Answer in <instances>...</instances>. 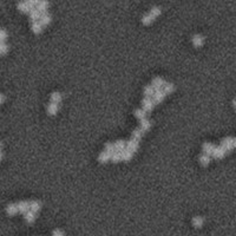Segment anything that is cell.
Returning <instances> with one entry per match:
<instances>
[{
  "mask_svg": "<svg viewBox=\"0 0 236 236\" xmlns=\"http://www.w3.org/2000/svg\"><path fill=\"white\" fill-rule=\"evenodd\" d=\"M163 91H164V94H171V92L175 91V85H174L172 83H165V85L163 86Z\"/></svg>",
  "mask_w": 236,
  "mask_h": 236,
  "instance_id": "83f0119b",
  "label": "cell"
},
{
  "mask_svg": "<svg viewBox=\"0 0 236 236\" xmlns=\"http://www.w3.org/2000/svg\"><path fill=\"white\" fill-rule=\"evenodd\" d=\"M221 147L223 148L224 150H226L227 153L231 151V150L234 149V143H233V138H231V137H227V138H224V139H222Z\"/></svg>",
  "mask_w": 236,
  "mask_h": 236,
  "instance_id": "7a4b0ae2",
  "label": "cell"
},
{
  "mask_svg": "<svg viewBox=\"0 0 236 236\" xmlns=\"http://www.w3.org/2000/svg\"><path fill=\"white\" fill-rule=\"evenodd\" d=\"M138 147H139V142L135 141V139H130L129 142H126V148L125 150H128L130 153H135L138 150Z\"/></svg>",
  "mask_w": 236,
  "mask_h": 236,
  "instance_id": "277c9868",
  "label": "cell"
},
{
  "mask_svg": "<svg viewBox=\"0 0 236 236\" xmlns=\"http://www.w3.org/2000/svg\"><path fill=\"white\" fill-rule=\"evenodd\" d=\"M233 106H234V108L236 109V98L234 99V100H233Z\"/></svg>",
  "mask_w": 236,
  "mask_h": 236,
  "instance_id": "ab89813d",
  "label": "cell"
},
{
  "mask_svg": "<svg viewBox=\"0 0 236 236\" xmlns=\"http://www.w3.org/2000/svg\"><path fill=\"white\" fill-rule=\"evenodd\" d=\"M31 29H32V31L35 32V35H39V33H41V31H43V25L40 24V21H35V23H32V25H31Z\"/></svg>",
  "mask_w": 236,
  "mask_h": 236,
  "instance_id": "e0dca14e",
  "label": "cell"
},
{
  "mask_svg": "<svg viewBox=\"0 0 236 236\" xmlns=\"http://www.w3.org/2000/svg\"><path fill=\"white\" fill-rule=\"evenodd\" d=\"M226 153H227V151L222 147H216L212 156L214 158H216V159H222V158H224Z\"/></svg>",
  "mask_w": 236,
  "mask_h": 236,
  "instance_id": "8992f818",
  "label": "cell"
},
{
  "mask_svg": "<svg viewBox=\"0 0 236 236\" xmlns=\"http://www.w3.org/2000/svg\"><path fill=\"white\" fill-rule=\"evenodd\" d=\"M7 32L4 29H0V43H5V40L7 39Z\"/></svg>",
  "mask_w": 236,
  "mask_h": 236,
  "instance_id": "e575fe53",
  "label": "cell"
},
{
  "mask_svg": "<svg viewBox=\"0 0 236 236\" xmlns=\"http://www.w3.org/2000/svg\"><path fill=\"white\" fill-rule=\"evenodd\" d=\"M192 45L195 46V47H201V46H203V44H204V37L201 35H195L194 37H192Z\"/></svg>",
  "mask_w": 236,
  "mask_h": 236,
  "instance_id": "ba28073f",
  "label": "cell"
},
{
  "mask_svg": "<svg viewBox=\"0 0 236 236\" xmlns=\"http://www.w3.org/2000/svg\"><path fill=\"white\" fill-rule=\"evenodd\" d=\"M40 24L43 25V27L44 26H47V25H50L51 24V21H52V18H51V15L46 12V13H43L41 14V17H40Z\"/></svg>",
  "mask_w": 236,
  "mask_h": 236,
  "instance_id": "8fae6325",
  "label": "cell"
},
{
  "mask_svg": "<svg viewBox=\"0 0 236 236\" xmlns=\"http://www.w3.org/2000/svg\"><path fill=\"white\" fill-rule=\"evenodd\" d=\"M52 236H64V233H63V230H60V229H56L52 233Z\"/></svg>",
  "mask_w": 236,
  "mask_h": 236,
  "instance_id": "8d00e7d4",
  "label": "cell"
},
{
  "mask_svg": "<svg viewBox=\"0 0 236 236\" xmlns=\"http://www.w3.org/2000/svg\"><path fill=\"white\" fill-rule=\"evenodd\" d=\"M41 208V203L39 201H32L30 202V210L33 212H38Z\"/></svg>",
  "mask_w": 236,
  "mask_h": 236,
  "instance_id": "ac0fdd59",
  "label": "cell"
},
{
  "mask_svg": "<svg viewBox=\"0 0 236 236\" xmlns=\"http://www.w3.org/2000/svg\"><path fill=\"white\" fill-rule=\"evenodd\" d=\"M204 224V218L201 216H195L192 218V226L195 228H201Z\"/></svg>",
  "mask_w": 236,
  "mask_h": 236,
  "instance_id": "d6986e66",
  "label": "cell"
},
{
  "mask_svg": "<svg viewBox=\"0 0 236 236\" xmlns=\"http://www.w3.org/2000/svg\"><path fill=\"white\" fill-rule=\"evenodd\" d=\"M215 145L212 144V143H204L203 145H202V150H203V153H206V155H208V156H210V155H212V153H214V150H215Z\"/></svg>",
  "mask_w": 236,
  "mask_h": 236,
  "instance_id": "52a82bcc",
  "label": "cell"
},
{
  "mask_svg": "<svg viewBox=\"0 0 236 236\" xmlns=\"http://www.w3.org/2000/svg\"><path fill=\"white\" fill-rule=\"evenodd\" d=\"M161 13H162V10L158 7V6H155V7H153L151 10H150V13H149V15L153 18V20L156 19L157 17H159L161 15Z\"/></svg>",
  "mask_w": 236,
  "mask_h": 236,
  "instance_id": "44dd1931",
  "label": "cell"
},
{
  "mask_svg": "<svg viewBox=\"0 0 236 236\" xmlns=\"http://www.w3.org/2000/svg\"><path fill=\"white\" fill-rule=\"evenodd\" d=\"M113 144H115V148H116V151H119V153H123L125 150V148H126V143L123 139H119V141H117Z\"/></svg>",
  "mask_w": 236,
  "mask_h": 236,
  "instance_id": "9a60e30c",
  "label": "cell"
},
{
  "mask_svg": "<svg viewBox=\"0 0 236 236\" xmlns=\"http://www.w3.org/2000/svg\"><path fill=\"white\" fill-rule=\"evenodd\" d=\"M111 161H112L113 163H119L121 161H123V158H122V153H119V151L113 153L112 155H111Z\"/></svg>",
  "mask_w": 236,
  "mask_h": 236,
  "instance_id": "f1b7e54d",
  "label": "cell"
},
{
  "mask_svg": "<svg viewBox=\"0 0 236 236\" xmlns=\"http://www.w3.org/2000/svg\"><path fill=\"white\" fill-rule=\"evenodd\" d=\"M49 8V3L47 1H38V5H37V10L39 11L40 13H46Z\"/></svg>",
  "mask_w": 236,
  "mask_h": 236,
  "instance_id": "5bb4252c",
  "label": "cell"
},
{
  "mask_svg": "<svg viewBox=\"0 0 236 236\" xmlns=\"http://www.w3.org/2000/svg\"><path fill=\"white\" fill-rule=\"evenodd\" d=\"M153 102L151 98H149V97H145V98L142 100V106H143V110L145 111V112H149V111H151L153 109Z\"/></svg>",
  "mask_w": 236,
  "mask_h": 236,
  "instance_id": "3957f363",
  "label": "cell"
},
{
  "mask_svg": "<svg viewBox=\"0 0 236 236\" xmlns=\"http://www.w3.org/2000/svg\"><path fill=\"white\" fill-rule=\"evenodd\" d=\"M18 209L20 212H24L26 214L27 212H30V202L27 201H21L18 203Z\"/></svg>",
  "mask_w": 236,
  "mask_h": 236,
  "instance_id": "7c38bea8",
  "label": "cell"
},
{
  "mask_svg": "<svg viewBox=\"0 0 236 236\" xmlns=\"http://www.w3.org/2000/svg\"><path fill=\"white\" fill-rule=\"evenodd\" d=\"M8 52V46L6 43H0V56H5Z\"/></svg>",
  "mask_w": 236,
  "mask_h": 236,
  "instance_id": "836d02e7",
  "label": "cell"
},
{
  "mask_svg": "<svg viewBox=\"0 0 236 236\" xmlns=\"http://www.w3.org/2000/svg\"><path fill=\"white\" fill-rule=\"evenodd\" d=\"M104 148H105L104 151H106V153H110V155H112L113 153H116V148H115V144H113V143H106V144L104 145Z\"/></svg>",
  "mask_w": 236,
  "mask_h": 236,
  "instance_id": "f546056e",
  "label": "cell"
},
{
  "mask_svg": "<svg viewBox=\"0 0 236 236\" xmlns=\"http://www.w3.org/2000/svg\"><path fill=\"white\" fill-rule=\"evenodd\" d=\"M19 209H18V204H14V203H10L8 206H6V212L7 215L10 216H14L15 214H18Z\"/></svg>",
  "mask_w": 236,
  "mask_h": 236,
  "instance_id": "9c48e42d",
  "label": "cell"
},
{
  "mask_svg": "<svg viewBox=\"0 0 236 236\" xmlns=\"http://www.w3.org/2000/svg\"><path fill=\"white\" fill-rule=\"evenodd\" d=\"M1 159H3V153H0V162H1Z\"/></svg>",
  "mask_w": 236,
  "mask_h": 236,
  "instance_id": "60d3db41",
  "label": "cell"
},
{
  "mask_svg": "<svg viewBox=\"0 0 236 236\" xmlns=\"http://www.w3.org/2000/svg\"><path fill=\"white\" fill-rule=\"evenodd\" d=\"M143 92H144V94H145V97H149V98H150L151 96L155 94V88H153V85H148V86L144 88Z\"/></svg>",
  "mask_w": 236,
  "mask_h": 236,
  "instance_id": "4316f807",
  "label": "cell"
},
{
  "mask_svg": "<svg viewBox=\"0 0 236 236\" xmlns=\"http://www.w3.org/2000/svg\"><path fill=\"white\" fill-rule=\"evenodd\" d=\"M150 128H151V122L149 121V119H147V118H144V119H142L141 121V130H142L143 132H147V131H149L150 130Z\"/></svg>",
  "mask_w": 236,
  "mask_h": 236,
  "instance_id": "4fadbf2b",
  "label": "cell"
},
{
  "mask_svg": "<svg viewBox=\"0 0 236 236\" xmlns=\"http://www.w3.org/2000/svg\"><path fill=\"white\" fill-rule=\"evenodd\" d=\"M132 153H130V151H128V150H124L123 153H122V158H123V161H125V162H129V161H131L132 159Z\"/></svg>",
  "mask_w": 236,
  "mask_h": 236,
  "instance_id": "1f68e13d",
  "label": "cell"
},
{
  "mask_svg": "<svg viewBox=\"0 0 236 236\" xmlns=\"http://www.w3.org/2000/svg\"><path fill=\"white\" fill-rule=\"evenodd\" d=\"M165 96H167V94H164V91H163V90H156V91H155V94L153 96V104H155V105H156V104H161L163 100H164Z\"/></svg>",
  "mask_w": 236,
  "mask_h": 236,
  "instance_id": "6da1fadb",
  "label": "cell"
},
{
  "mask_svg": "<svg viewBox=\"0 0 236 236\" xmlns=\"http://www.w3.org/2000/svg\"><path fill=\"white\" fill-rule=\"evenodd\" d=\"M4 102H5V96L0 94V104H3Z\"/></svg>",
  "mask_w": 236,
  "mask_h": 236,
  "instance_id": "74e56055",
  "label": "cell"
},
{
  "mask_svg": "<svg viewBox=\"0 0 236 236\" xmlns=\"http://www.w3.org/2000/svg\"><path fill=\"white\" fill-rule=\"evenodd\" d=\"M142 136H143L142 130H141V129H135L132 131V138H131V139H135V141L139 142V141L142 139Z\"/></svg>",
  "mask_w": 236,
  "mask_h": 236,
  "instance_id": "d4e9b609",
  "label": "cell"
},
{
  "mask_svg": "<svg viewBox=\"0 0 236 236\" xmlns=\"http://www.w3.org/2000/svg\"><path fill=\"white\" fill-rule=\"evenodd\" d=\"M110 159H111V155H110V153H108L106 151H103V153H99L98 161L100 163H108Z\"/></svg>",
  "mask_w": 236,
  "mask_h": 236,
  "instance_id": "ffe728a7",
  "label": "cell"
},
{
  "mask_svg": "<svg viewBox=\"0 0 236 236\" xmlns=\"http://www.w3.org/2000/svg\"><path fill=\"white\" fill-rule=\"evenodd\" d=\"M18 10L21 11V12H24V13H30V12H31V8L29 7L26 1H23V3H19V4H18Z\"/></svg>",
  "mask_w": 236,
  "mask_h": 236,
  "instance_id": "484cf974",
  "label": "cell"
},
{
  "mask_svg": "<svg viewBox=\"0 0 236 236\" xmlns=\"http://www.w3.org/2000/svg\"><path fill=\"white\" fill-rule=\"evenodd\" d=\"M198 161H200V163H201L203 167H206L210 163V156H208L206 153H202L201 156H200V158H198Z\"/></svg>",
  "mask_w": 236,
  "mask_h": 236,
  "instance_id": "cb8c5ba5",
  "label": "cell"
},
{
  "mask_svg": "<svg viewBox=\"0 0 236 236\" xmlns=\"http://www.w3.org/2000/svg\"><path fill=\"white\" fill-rule=\"evenodd\" d=\"M58 104L56 103H50L49 105H47V109H46V111H47V115L49 116H54V115H57V112H58Z\"/></svg>",
  "mask_w": 236,
  "mask_h": 236,
  "instance_id": "30bf717a",
  "label": "cell"
},
{
  "mask_svg": "<svg viewBox=\"0 0 236 236\" xmlns=\"http://www.w3.org/2000/svg\"><path fill=\"white\" fill-rule=\"evenodd\" d=\"M25 221L27 222V223H33V222L35 221V212H27L26 214H25Z\"/></svg>",
  "mask_w": 236,
  "mask_h": 236,
  "instance_id": "603a6c76",
  "label": "cell"
},
{
  "mask_svg": "<svg viewBox=\"0 0 236 236\" xmlns=\"http://www.w3.org/2000/svg\"><path fill=\"white\" fill-rule=\"evenodd\" d=\"M26 3H27L29 7L31 8V11L35 10V6L38 5V1H35V0H29V1H26Z\"/></svg>",
  "mask_w": 236,
  "mask_h": 236,
  "instance_id": "d590c367",
  "label": "cell"
},
{
  "mask_svg": "<svg viewBox=\"0 0 236 236\" xmlns=\"http://www.w3.org/2000/svg\"><path fill=\"white\" fill-rule=\"evenodd\" d=\"M233 143H234V149H236V138H233Z\"/></svg>",
  "mask_w": 236,
  "mask_h": 236,
  "instance_id": "f35d334b",
  "label": "cell"
},
{
  "mask_svg": "<svg viewBox=\"0 0 236 236\" xmlns=\"http://www.w3.org/2000/svg\"><path fill=\"white\" fill-rule=\"evenodd\" d=\"M62 94H59V92H53V94H51V97H50V100H51V103H56V104H59L60 102H62Z\"/></svg>",
  "mask_w": 236,
  "mask_h": 236,
  "instance_id": "7402d4cb",
  "label": "cell"
},
{
  "mask_svg": "<svg viewBox=\"0 0 236 236\" xmlns=\"http://www.w3.org/2000/svg\"><path fill=\"white\" fill-rule=\"evenodd\" d=\"M29 14H30V19L32 20V23H35V21H38V20L40 19V17H41V13H40L39 11L37 10V8L32 10L29 13Z\"/></svg>",
  "mask_w": 236,
  "mask_h": 236,
  "instance_id": "2e32d148",
  "label": "cell"
},
{
  "mask_svg": "<svg viewBox=\"0 0 236 236\" xmlns=\"http://www.w3.org/2000/svg\"><path fill=\"white\" fill-rule=\"evenodd\" d=\"M153 19L149 14H144L142 17V23H143V25H145V26L150 25L151 23H153Z\"/></svg>",
  "mask_w": 236,
  "mask_h": 236,
  "instance_id": "d6a6232c",
  "label": "cell"
},
{
  "mask_svg": "<svg viewBox=\"0 0 236 236\" xmlns=\"http://www.w3.org/2000/svg\"><path fill=\"white\" fill-rule=\"evenodd\" d=\"M1 149H3V143L0 142V150H1Z\"/></svg>",
  "mask_w": 236,
  "mask_h": 236,
  "instance_id": "b9f144b4",
  "label": "cell"
},
{
  "mask_svg": "<svg viewBox=\"0 0 236 236\" xmlns=\"http://www.w3.org/2000/svg\"><path fill=\"white\" fill-rule=\"evenodd\" d=\"M135 116H136V118H138L139 121H142V119L145 118L147 112H145L143 109H137V110H135Z\"/></svg>",
  "mask_w": 236,
  "mask_h": 236,
  "instance_id": "4dcf8cb0",
  "label": "cell"
},
{
  "mask_svg": "<svg viewBox=\"0 0 236 236\" xmlns=\"http://www.w3.org/2000/svg\"><path fill=\"white\" fill-rule=\"evenodd\" d=\"M165 83H167V82L163 78L156 77V78L153 79V84H151V85H153V88H155V91H156V90H162V88L165 85Z\"/></svg>",
  "mask_w": 236,
  "mask_h": 236,
  "instance_id": "5b68a950",
  "label": "cell"
}]
</instances>
